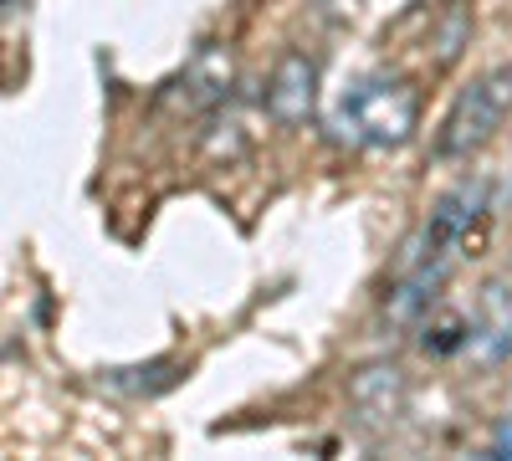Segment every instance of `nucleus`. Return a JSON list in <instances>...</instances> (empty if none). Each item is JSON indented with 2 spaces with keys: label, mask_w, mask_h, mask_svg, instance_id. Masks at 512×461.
I'll list each match as a JSON object with an SVG mask.
<instances>
[{
  "label": "nucleus",
  "mask_w": 512,
  "mask_h": 461,
  "mask_svg": "<svg viewBox=\"0 0 512 461\" xmlns=\"http://www.w3.org/2000/svg\"><path fill=\"white\" fill-rule=\"evenodd\" d=\"M262 108L272 123L282 129H297V123H308L313 108H318V62L308 52H287L272 77H267V93H262Z\"/></svg>",
  "instance_id": "5"
},
{
  "label": "nucleus",
  "mask_w": 512,
  "mask_h": 461,
  "mask_svg": "<svg viewBox=\"0 0 512 461\" xmlns=\"http://www.w3.org/2000/svg\"><path fill=\"white\" fill-rule=\"evenodd\" d=\"M461 354L482 369H497L512 359V287L507 282H487L477 292V308L466 313Z\"/></svg>",
  "instance_id": "3"
},
{
  "label": "nucleus",
  "mask_w": 512,
  "mask_h": 461,
  "mask_svg": "<svg viewBox=\"0 0 512 461\" xmlns=\"http://www.w3.org/2000/svg\"><path fill=\"white\" fill-rule=\"evenodd\" d=\"M231 82H236V62L231 52L221 47V41H200V47L190 52L185 72L169 82V103H180L190 113L200 108H221L231 98Z\"/></svg>",
  "instance_id": "4"
},
{
  "label": "nucleus",
  "mask_w": 512,
  "mask_h": 461,
  "mask_svg": "<svg viewBox=\"0 0 512 461\" xmlns=\"http://www.w3.org/2000/svg\"><path fill=\"white\" fill-rule=\"evenodd\" d=\"M492 456H502V461H512V415L492 431Z\"/></svg>",
  "instance_id": "9"
},
{
  "label": "nucleus",
  "mask_w": 512,
  "mask_h": 461,
  "mask_svg": "<svg viewBox=\"0 0 512 461\" xmlns=\"http://www.w3.org/2000/svg\"><path fill=\"white\" fill-rule=\"evenodd\" d=\"M420 129V93L395 72L354 77L328 108V134L344 149H405Z\"/></svg>",
  "instance_id": "1"
},
{
  "label": "nucleus",
  "mask_w": 512,
  "mask_h": 461,
  "mask_svg": "<svg viewBox=\"0 0 512 461\" xmlns=\"http://www.w3.org/2000/svg\"><path fill=\"white\" fill-rule=\"evenodd\" d=\"M180 374H185V364H175V359H149V364H134V369H108L103 385L118 390V395H144L149 400L169 385H180Z\"/></svg>",
  "instance_id": "7"
},
{
  "label": "nucleus",
  "mask_w": 512,
  "mask_h": 461,
  "mask_svg": "<svg viewBox=\"0 0 512 461\" xmlns=\"http://www.w3.org/2000/svg\"><path fill=\"white\" fill-rule=\"evenodd\" d=\"M349 405L364 426H395L410 405V380L395 364H364L349 380Z\"/></svg>",
  "instance_id": "6"
},
{
  "label": "nucleus",
  "mask_w": 512,
  "mask_h": 461,
  "mask_svg": "<svg viewBox=\"0 0 512 461\" xmlns=\"http://www.w3.org/2000/svg\"><path fill=\"white\" fill-rule=\"evenodd\" d=\"M461 339H466V313H451V308H431L420 318V344H425V354H436V359H446V354H461Z\"/></svg>",
  "instance_id": "8"
},
{
  "label": "nucleus",
  "mask_w": 512,
  "mask_h": 461,
  "mask_svg": "<svg viewBox=\"0 0 512 461\" xmlns=\"http://www.w3.org/2000/svg\"><path fill=\"white\" fill-rule=\"evenodd\" d=\"M507 118H512V62L482 72L472 88L456 93V103H451V113L441 123V134H436V154L441 159H472V154H482L502 134Z\"/></svg>",
  "instance_id": "2"
}]
</instances>
